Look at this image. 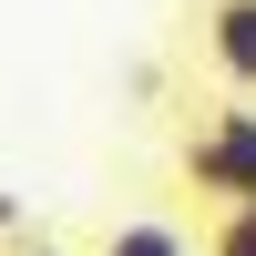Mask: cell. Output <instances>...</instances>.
Here are the masks:
<instances>
[{"mask_svg": "<svg viewBox=\"0 0 256 256\" xmlns=\"http://www.w3.org/2000/svg\"><path fill=\"white\" fill-rule=\"evenodd\" d=\"M184 174L226 205H256V113L246 102H216V113L184 134Z\"/></svg>", "mask_w": 256, "mask_h": 256, "instance_id": "1", "label": "cell"}, {"mask_svg": "<svg viewBox=\"0 0 256 256\" xmlns=\"http://www.w3.org/2000/svg\"><path fill=\"white\" fill-rule=\"evenodd\" d=\"M205 52H216V72L236 92H256V0H216L205 10Z\"/></svg>", "mask_w": 256, "mask_h": 256, "instance_id": "2", "label": "cell"}, {"mask_svg": "<svg viewBox=\"0 0 256 256\" xmlns=\"http://www.w3.org/2000/svg\"><path fill=\"white\" fill-rule=\"evenodd\" d=\"M92 256H184V226H164V216H134V226H113Z\"/></svg>", "mask_w": 256, "mask_h": 256, "instance_id": "3", "label": "cell"}, {"mask_svg": "<svg viewBox=\"0 0 256 256\" xmlns=\"http://www.w3.org/2000/svg\"><path fill=\"white\" fill-rule=\"evenodd\" d=\"M205 246H216V256H256V205H226Z\"/></svg>", "mask_w": 256, "mask_h": 256, "instance_id": "4", "label": "cell"}, {"mask_svg": "<svg viewBox=\"0 0 256 256\" xmlns=\"http://www.w3.org/2000/svg\"><path fill=\"white\" fill-rule=\"evenodd\" d=\"M20 226H31V216H20V195H0V236H20Z\"/></svg>", "mask_w": 256, "mask_h": 256, "instance_id": "5", "label": "cell"}, {"mask_svg": "<svg viewBox=\"0 0 256 256\" xmlns=\"http://www.w3.org/2000/svg\"><path fill=\"white\" fill-rule=\"evenodd\" d=\"M20 256H62V246H41V236H31V246H20Z\"/></svg>", "mask_w": 256, "mask_h": 256, "instance_id": "6", "label": "cell"}]
</instances>
